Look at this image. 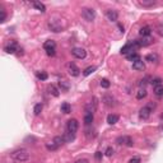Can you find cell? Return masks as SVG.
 <instances>
[{
  "mask_svg": "<svg viewBox=\"0 0 163 163\" xmlns=\"http://www.w3.org/2000/svg\"><path fill=\"white\" fill-rule=\"evenodd\" d=\"M110 85H111V83L108 79H101V87L102 88L107 89V88H110Z\"/></svg>",
  "mask_w": 163,
  "mask_h": 163,
  "instance_id": "cell-31",
  "label": "cell"
},
{
  "mask_svg": "<svg viewBox=\"0 0 163 163\" xmlns=\"http://www.w3.org/2000/svg\"><path fill=\"white\" fill-rule=\"evenodd\" d=\"M155 4H157V1H155V0H140V1H139V5L145 6V8H149V6H154Z\"/></svg>",
  "mask_w": 163,
  "mask_h": 163,
  "instance_id": "cell-17",
  "label": "cell"
},
{
  "mask_svg": "<svg viewBox=\"0 0 163 163\" xmlns=\"http://www.w3.org/2000/svg\"><path fill=\"white\" fill-rule=\"evenodd\" d=\"M46 148L49 149V151H56V149H59V146L54 142H49V143H46Z\"/></svg>",
  "mask_w": 163,
  "mask_h": 163,
  "instance_id": "cell-30",
  "label": "cell"
},
{
  "mask_svg": "<svg viewBox=\"0 0 163 163\" xmlns=\"http://www.w3.org/2000/svg\"><path fill=\"white\" fill-rule=\"evenodd\" d=\"M5 19H6V13H5L4 9H1V23H4Z\"/></svg>",
  "mask_w": 163,
  "mask_h": 163,
  "instance_id": "cell-36",
  "label": "cell"
},
{
  "mask_svg": "<svg viewBox=\"0 0 163 163\" xmlns=\"http://www.w3.org/2000/svg\"><path fill=\"white\" fill-rule=\"evenodd\" d=\"M139 33H140V36L142 37H149L151 36V33H152V28L149 27V25H144V27L140 28Z\"/></svg>",
  "mask_w": 163,
  "mask_h": 163,
  "instance_id": "cell-15",
  "label": "cell"
},
{
  "mask_svg": "<svg viewBox=\"0 0 163 163\" xmlns=\"http://www.w3.org/2000/svg\"><path fill=\"white\" fill-rule=\"evenodd\" d=\"M69 74L72 76H78L80 74V69H79L74 63H70L69 64Z\"/></svg>",
  "mask_w": 163,
  "mask_h": 163,
  "instance_id": "cell-12",
  "label": "cell"
},
{
  "mask_svg": "<svg viewBox=\"0 0 163 163\" xmlns=\"http://www.w3.org/2000/svg\"><path fill=\"white\" fill-rule=\"evenodd\" d=\"M154 94L157 97H163V84H159V85H155L154 87Z\"/></svg>",
  "mask_w": 163,
  "mask_h": 163,
  "instance_id": "cell-22",
  "label": "cell"
},
{
  "mask_svg": "<svg viewBox=\"0 0 163 163\" xmlns=\"http://www.w3.org/2000/svg\"><path fill=\"white\" fill-rule=\"evenodd\" d=\"M93 120H94V116L92 112H87L84 115V124L85 125H91V124L93 122Z\"/></svg>",
  "mask_w": 163,
  "mask_h": 163,
  "instance_id": "cell-19",
  "label": "cell"
},
{
  "mask_svg": "<svg viewBox=\"0 0 163 163\" xmlns=\"http://www.w3.org/2000/svg\"><path fill=\"white\" fill-rule=\"evenodd\" d=\"M157 30H158V33L161 34V36H163V25L162 24H158L157 25Z\"/></svg>",
  "mask_w": 163,
  "mask_h": 163,
  "instance_id": "cell-37",
  "label": "cell"
},
{
  "mask_svg": "<svg viewBox=\"0 0 163 163\" xmlns=\"http://www.w3.org/2000/svg\"><path fill=\"white\" fill-rule=\"evenodd\" d=\"M113 153H115V151H113L112 146H108V148L106 149V151H105V154H106L107 157H112Z\"/></svg>",
  "mask_w": 163,
  "mask_h": 163,
  "instance_id": "cell-33",
  "label": "cell"
},
{
  "mask_svg": "<svg viewBox=\"0 0 163 163\" xmlns=\"http://www.w3.org/2000/svg\"><path fill=\"white\" fill-rule=\"evenodd\" d=\"M146 97V91L144 88L143 89H139V92L138 93H136V98H138V100H143V98H145Z\"/></svg>",
  "mask_w": 163,
  "mask_h": 163,
  "instance_id": "cell-29",
  "label": "cell"
},
{
  "mask_svg": "<svg viewBox=\"0 0 163 163\" xmlns=\"http://www.w3.org/2000/svg\"><path fill=\"white\" fill-rule=\"evenodd\" d=\"M102 102H103V103L106 105L107 107H112V106H115V105H116V103H115L116 101H115V98H113L111 94H105L103 98H102Z\"/></svg>",
  "mask_w": 163,
  "mask_h": 163,
  "instance_id": "cell-9",
  "label": "cell"
},
{
  "mask_svg": "<svg viewBox=\"0 0 163 163\" xmlns=\"http://www.w3.org/2000/svg\"><path fill=\"white\" fill-rule=\"evenodd\" d=\"M78 129H79V122H78V120L72 119V120L68 121V124H66V130H68V133L74 134V135H75V133L78 131Z\"/></svg>",
  "mask_w": 163,
  "mask_h": 163,
  "instance_id": "cell-5",
  "label": "cell"
},
{
  "mask_svg": "<svg viewBox=\"0 0 163 163\" xmlns=\"http://www.w3.org/2000/svg\"><path fill=\"white\" fill-rule=\"evenodd\" d=\"M129 163H140V158L139 157H133L129 161Z\"/></svg>",
  "mask_w": 163,
  "mask_h": 163,
  "instance_id": "cell-35",
  "label": "cell"
},
{
  "mask_svg": "<svg viewBox=\"0 0 163 163\" xmlns=\"http://www.w3.org/2000/svg\"><path fill=\"white\" fill-rule=\"evenodd\" d=\"M96 158H97V159H101V158H102V153H101V152H97V153H96Z\"/></svg>",
  "mask_w": 163,
  "mask_h": 163,
  "instance_id": "cell-39",
  "label": "cell"
},
{
  "mask_svg": "<svg viewBox=\"0 0 163 163\" xmlns=\"http://www.w3.org/2000/svg\"><path fill=\"white\" fill-rule=\"evenodd\" d=\"M151 83L155 87V85L162 84V79H161V78H154V79H152V82H151Z\"/></svg>",
  "mask_w": 163,
  "mask_h": 163,
  "instance_id": "cell-34",
  "label": "cell"
},
{
  "mask_svg": "<svg viewBox=\"0 0 163 163\" xmlns=\"http://www.w3.org/2000/svg\"><path fill=\"white\" fill-rule=\"evenodd\" d=\"M52 142L60 148V146H61L64 143H65V139H64V136H55V138L52 139Z\"/></svg>",
  "mask_w": 163,
  "mask_h": 163,
  "instance_id": "cell-23",
  "label": "cell"
},
{
  "mask_svg": "<svg viewBox=\"0 0 163 163\" xmlns=\"http://www.w3.org/2000/svg\"><path fill=\"white\" fill-rule=\"evenodd\" d=\"M10 157L17 162H25L30 159V152L24 148H19L10 153Z\"/></svg>",
  "mask_w": 163,
  "mask_h": 163,
  "instance_id": "cell-1",
  "label": "cell"
},
{
  "mask_svg": "<svg viewBox=\"0 0 163 163\" xmlns=\"http://www.w3.org/2000/svg\"><path fill=\"white\" fill-rule=\"evenodd\" d=\"M47 91H49V93L51 96H54V97H59L60 96V91L57 89L56 85H54V84H50L49 87H47Z\"/></svg>",
  "mask_w": 163,
  "mask_h": 163,
  "instance_id": "cell-16",
  "label": "cell"
},
{
  "mask_svg": "<svg viewBox=\"0 0 163 163\" xmlns=\"http://www.w3.org/2000/svg\"><path fill=\"white\" fill-rule=\"evenodd\" d=\"M116 143L120 145H126V146H133L134 145V140L131 136H119L116 139Z\"/></svg>",
  "mask_w": 163,
  "mask_h": 163,
  "instance_id": "cell-7",
  "label": "cell"
},
{
  "mask_svg": "<svg viewBox=\"0 0 163 163\" xmlns=\"http://www.w3.org/2000/svg\"><path fill=\"white\" fill-rule=\"evenodd\" d=\"M96 70H97V68H96V66H88L87 69H84V72H83V75H84V76H88V75H91L92 73H94Z\"/></svg>",
  "mask_w": 163,
  "mask_h": 163,
  "instance_id": "cell-26",
  "label": "cell"
},
{
  "mask_svg": "<svg viewBox=\"0 0 163 163\" xmlns=\"http://www.w3.org/2000/svg\"><path fill=\"white\" fill-rule=\"evenodd\" d=\"M145 61L157 63L158 61V55H157V54H148V55L145 56Z\"/></svg>",
  "mask_w": 163,
  "mask_h": 163,
  "instance_id": "cell-21",
  "label": "cell"
},
{
  "mask_svg": "<svg viewBox=\"0 0 163 163\" xmlns=\"http://www.w3.org/2000/svg\"><path fill=\"white\" fill-rule=\"evenodd\" d=\"M82 15L87 22H93L96 18V10L92 8H83L82 9Z\"/></svg>",
  "mask_w": 163,
  "mask_h": 163,
  "instance_id": "cell-3",
  "label": "cell"
},
{
  "mask_svg": "<svg viewBox=\"0 0 163 163\" xmlns=\"http://www.w3.org/2000/svg\"><path fill=\"white\" fill-rule=\"evenodd\" d=\"M72 54L74 57H76V59H84L85 55H87L85 50L82 49V47H74V49L72 50Z\"/></svg>",
  "mask_w": 163,
  "mask_h": 163,
  "instance_id": "cell-8",
  "label": "cell"
},
{
  "mask_svg": "<svg viewBox=\"0 0 163 163\" xmlns=\"http://www.w3.org/2000/svg\"><path fill=\"white\" fill-rule=\"evenodd\" d=\"M151 113H152V105H148V106H144L143 108H140L139 117L142 120H148L151 117Z\"/></svg>",
  "mask_w": 163,
  "mask_h": 163,
  "instance_id": "cell-6",
  "label": "cell"
},
{
  "mask_svg": "<svg viewBox=\"0 0 163 163\" xmlns=\"http://www.w3.org/2000/svg\"><path fill=\"white\" fill-rule=\"evenodd\" d=\"M43 49H45V51H46V54L49 56H55V54H56V43H55V41L47 40L46 42L43 43Z\"/></svg>",
  "mask_w": 163,
  "mask_h": 163,
  "instance_id": "cell-2",
  "label": "cell"
},
{
  "mask_svg": "<svg viewBox=\"0 0 163 163\" xmlns=\"http://www.w3.org/2000/svg\"><path fill=\"white\" fill-rule=\"evenodd\" d=\"M33 6L37 9V10H40V12H42V13L46 12V6H45L42 3H40V1H33Z\"/></svg>",
  "mask_w": 163,
  "mask_h": 163,
  "instance_id": "cell-24",
  "label": "cell"
},
{
  "mask_svg": "<svg viewBox=\"0 0 163 163\" xmlns=\"http://www.w3.org/2000/svg\"><path fill=\"white\" fill-rule=\"evenodd\" d=\"M106 17L108 21L111 22H116L117 18H119V13H117L115 9H108V10L106 12Z\"/></svg>",
  "mask_w": 163,
  "mask_h": 163,
  "instance_id": "cell-10",
  "label": "cell"
},
{
  "mask_svg": "<svg viewBox=\"0 0 163 163\" xmlns=\"http://www.w3.org/2000/svg\"><path fill=\"white\" fill-rule=\"evenodd\" d=\"M126 59L129 60V61L135 63V61H138V60H140V56H139V54H136V52H131V54H129V55H126Z\"/></svg>",
  "mask_w": 163,
  "mask_h": 163,
  "instance_id": "cell-20",
  "label": "cell"
},
{
  "mask_svg": "<svg viewBox=\"0 0 163 163\" xmlns=\"http://www.w3.org/2000/svg\"><path fill=\"white\" fill-rule=\"evenodd\" d=\"M70 111H72V106L68 103V102H64L61 105V112L64 113H70Z\"/></svg>",
  "mask_w": 163,
  "mask_h": 163,
  "instance_id": "cell-25",
  "label": "cell"
},
{
  "mask_svg": "<svg viewBox=\"0 0 163 163\" xmlns=\"http://www.w3.org/2000/svg\"><path fill=\"white\" fill-rule=\"evenodd\" d=\"M19 49H18V45L13 41V42H10V43H8L6 46L4 47V51L6 54H15V51H18Z\"/></svg>",
  "mask_w": 163,
  "mask_h": 163,
  "instance_id": "cell-11",
  "label": "cell"
},
{
  "mask_svg": "<svg viewBox=\"0 0 163 163\" xmlns=\"http://www.w3.org/2000/svg\"><path fill=\"white\" fill-rule=\"evenodd\" d=\"M135 41H136V43H138V47H145V46L152 43V40L149 37H143L142 40H135Z\"/></svg>",
  "mask_w": 163,
  "mask_h": 163,
  "instance_id": "cell-13",
  "label": "cell"
},
{
  "mask_svg": "<svg viewBox=\"0 0 163 163\" xmlns=\"http://www.w3.org/2000/svg\"><path fill=\"white\" fill-rule=\"evenodd\" d=\"M119 121V116L117 115H115V113H110L107 116V122L110 124V125H115V124Z\"/></svg>",
  "mask_w": 163,
  "mask_h": 163,
  "instance_id": "cell-18",
  "label": "cell"
},
{
  "mask_svg": "<svg viewBox=\"0 0 163 163\" xmlns=\"http://www.w3.org/2000/svg\"><path fill=\"white\" fill-rule=\"evenodd\" d=\"M161 119H163V115H162V116H161Z\"/></svg>",
  "mask_w": 163,
  "mask_h": 163,
  "instance_id": "cell-40",
  "label": "cell"
},
{
  "mask_svg": "<svg viewBox=\"0 0 163 163\" xmlns=\"http://www.w3.org/2000/svg\"><path fill=\"white\" fill-rule=\"evenodd\" d=\"M74 163H88V161H87V159L83 158V159H78V161H75Z\"/></svg>",
  "mask_w": 163,
  "mask_h": 163,
  "instance_id": "cell-38",
  "label": "cell"
},
{
  "mask_svg": "<svg viewBox=\"0 0 163 163\" xmlns=\"http://www.w3.org/2000/svg\"><path fill=\"white\" fill-rule=\"evenodd\" d=\"M144 68H145V64L142 59L135 61V63H133V69L136 70V72H142V70H144Z\"/></svg>",
  "mask_w": 163,
  "mask_h": 163,
  "instance_id": "cell-14",
  "label": "cell"
},
{
  "mask_svg": "<svg viewBox=\"0 0 163 163\" xmlns=\"http://www.w3.org/2000/svg\"><path fill=\"white\" fill-rule=\"evenodd\" d=\"M36 76H37V79H40V80H46V79L49 78L47 73H45V72H37Z\"/></svg>",
  "mask_w": 163,
  "mask_h": 163,
  "instance_id": "cell-28",
  "label": "cell"
},
{
  "mask_svg": "<svg viewBox=\"0 0 163 163\" xmlns=\"http://www.w3.org/2000/svg\"><path fill=\"white\" fill-rule=\"evenodd\" d=\"M42 108H43V106H42V103H37V105H34V108H33V112H34V115L36 116H38L41 112H42Z\"/></svg>",
  "mask_w": 163,
  "mask_h": 163,
  "instance_id": "cell-27",
  "label": "cell"
},
{
  "mask_svg": "<svg viewBox=\"0 0 163 163\" xmlns=\"http://www.w3.org/2000/svg\"><path fill=\"white\" fill-rule=\"evenodd\" d=\"M49 28L52 32H61L63 31V25H61V22L59 21V19H50L49 21Z\"/></svg>",
  "mask_w": 163,
  "mask_h": 163,
  "instance_id": "cell-4",
  "label": "cell"
},
{
  "mask_svg": "<svg viewBox=\"0 0 163 163\" xmlns=\"http://www.w3.org/2000/svg\"><path fill=\"white\" fill-rule=\"evenodd\" d=\"M60 87H61V91H69V83L66 80H60Z\"/></svg>",
  "mask_w": 163,
  "mask_h": 163,
  "instance_id": "cell-32",
  "label": "cell"
}]
</instances>
